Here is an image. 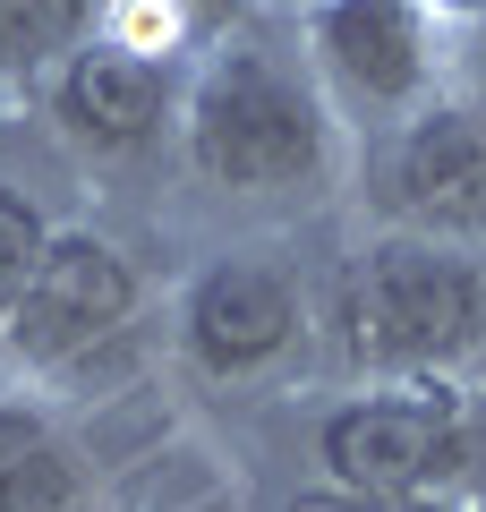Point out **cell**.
I'll return each mask as SVG.
<instances>
[{
	"mask_svg": "<svg viewBox=\"0 0 486 512\" xmlns=\"http://www.w3.org/2000/svg\"><path fill=\"white\" fill-rule=\"evenodd\" d=\"M197 171L222 188H290L316 171L324 154V128H316V103L290 86L282 69L265 60H231V69L205 77L197 94Z\"/></svg>",
	"mask_w": 486,
	"mask_h": 512,
	"instance_id": "obj_1",
	"label": "cell"
},
{
	"mask_svg": "<svg viewBox=\"0 0 486 512\" xmlns=\"http://www.w3.org/2000/svg\"><path fill=\"white\" fill-rule=\"evenodd\" d=\"M342 316L350 350H367V359H444L478 325V282L435 248H376L350 282Z\"/></svg>",
	"mask_w": 486,
	"mask_h": 512,
	"instance_id": "obj_2",
	"label": "cell"
},
{
	"mask_svg": "<svg viewBox=\"0 0 486 512\" xmlns=\"http://www.w3.org/2000/svg\"><path fill=\"white\" fill-rule=\"evenodd\" d=\"M128 299H137V282H128L120 248H103V239H43L35 274H26L18 308H9V342L26 359H69V350L103 342L120 325Z\"/></svg>",
	"mask_w": 486,
	"mask_h": 512,
	"instance_id": "obj_3",
	"label": "cell"
},
{
	"mask_svg": "<svg viewBox=\"0 0 486 512\" xmlns=\"http://www.w3.org/2000/svg\"><path fill=\"white\" fill-rule=\"evenodd\" d=\"M324 461L359 495H418L461 470L469 444L452 427V410L435 402H359L342 419H324Z\"/></svg>",
	"mask_w": 486,
	"mask_h": 512,
	"instance_id": "obj_4",
	"label": "cell"
},
{
	"mask_svg": "<svg viewBox=\"0 0 486 512\" xmlns=\"http://www.w3.org/2000/svg\"><path fill=\"white\" fill-rule=\"evenodd\" d=\"M290 325H299L290 291L273 274H256V265H222V274H205L197 282V308H188V342H197V359L214 367V376H248V367H265L273 350L290 342Z\"/></svg>",
	"mask_w": 486,
	"mask_h": 512,
	"instance_id": "obj_5",
	"label": "cell"
},
{
	"mask_svg": "<svg viewBox=\"0 0 486 512\" xmlns=\"http://www.w3.org/2000/svg\"><path fill=\"white\" fill-rule=\"evenodd\" d=\"M401 205L452 231H486V111H435L401 146Z\"/></svg>",
	"mask_w": 486,
	"mask_h": 512,
	"instance_id": "obj_6",
	"label": "cell"
},
{
	"mask_svg": "<svg viewBox=\"0 0 486 512\" xmlns=\"http://www.w3.org/2000/svg\"><path fill=\"white\" fill-rule=\"evenodd\" d=\"M316 35H324L333 69L359 94H410L418 86V52H427V43H418L410 0H324Z\"/></svg>",
	"mask_w": 486,
	"mask_h": 512,
	"instance_id": "obj_7",
	"label": "cell"
},
{
	"mask_svg": "<svg viewBox=\"0 0 486 512\" xmlns=\"http://www.w3.org/2000/svg\"><path fill=\"white\" fill-rule=\"evenodd\" d=\"M60 120L94 146H137L162 120V69L137 52H77L60 77Z\"/></svg>",
	"mask_w": 486,
	"mask_h": 512,
	"instance_id": "obj_8",
	"label": "cell"
},
{
	"mask_svg": "<svg viewBox=\"0 0 486 512\" xmlns=\"http://www.w3.org/2000/svg\"><path fill=\"white\" fill-rule=\"evenodd\" d=\"M0 512H77V461L9 410H0Z\"/></svg>",
	"mask_w": 486,
	"mask_h": 512,
	"instance_id": "obj_9",
	"label": "cell"
},
{
	"mask_svg": "<svg viewBox=\"0 0 486 512\" xmlns=\"http://www.w3.org/2000/svg\"><path fill=\"white\" fill-rule=\"evenodd\" d=\"M103 0H0V69H43V60L77 52Z\"/></svg>",
	"mask_w": 486,
	"mask_h": 512,
	"instance_id": "obj_10",
	"label": "cell"
},
{
	"mask_svg": "<svg viewBox=\"0 0 486 512\" xmlns=\"http://www.w3.org/2000/svg\"><path fill=\"white\" fill-rule=\"evenodd\" d=\"M35 256H43V214L18 197V188H0V316L18 308L26 274H35Z\"/></svg>",
	"mask_w": 486,
	"mask_h": 512,
	"instance_id": "obj_11",
	"label": "cell"
},
{
	"mask_svg": "<svg viewBox=\"0 0 486 512\" xmlns=\"http://www.w3.org/2000/svg\"><path fill=\"white\" fill-rule=\"evenodd\" d=\"M290 512H427V504H410V495H359V487H342V495H299Z\"/></svg>",
	"mask_w": 486,
	"mask_h": 512,
	"instance_id": "obj_12",
	"label": "cell"
},
{
	"mask_svg": "<svg viewBox=\"0 0 486 512\" xmlns=\"http://www.w3.org/2000/svg\"><path fill=\"white\" fill-rule=\"evenodd\" d=\"M197 9H231V0H197Z\"/></svg>",
	"mask_w": 486,
	"mask_h": 512,
	"instance_id": "obj_13",
	"label": "cell"
}]
</instances>
